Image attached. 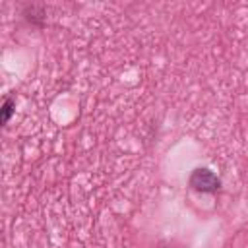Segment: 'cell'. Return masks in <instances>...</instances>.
<instances>
[{"instance_id":"1","label":"cell","mask_w":248,"mask_h":248,"mask_svg":"<svg viewBox=\"0 0 248 248\" xmlns=\"http://www.w3.org/2000/svg\"><path fill=\"white\" fill-rule=\"evenodd\" d=\"M188 184L192 190L202 192V194H215L221 188V178L207 167H198L192 170Z\"/></svg>"},{"instance_id":"2","label":"cell","mask_w":248,"mask_h":248,"mask_svg":"<svg viewBox=\"0 0 248 248\" xmlns=\"http://www.w3.org/2000/svg\"><path fill=\"white\" fill-rule=\"evenodd\" d=\"M14 112H16V99L12 95H6L4 101H2V107H0V122H2V126H6L10 122Z\"/></svg>"}]
</instances>
